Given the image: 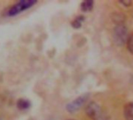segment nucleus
Segmentation results:
<instances>
[{
	"instance_id": "9d476101",
	"label": "nucleus",
	"mask_w": 133,
	"mask_h": 120,
	"mask_svg": "<svg viewBox=\"0 0 133 120\" xmlns=\"http://www.w3.org/2000/svg\"><path fill=\"white\" fill-rule=\"evenodd\" d=\"M126 45L128 48V50L133 55V34H130L128 36V38L126 42Z\"/></svg>"
},
{
	"instance_id": "20e7f679",
	"label": "nucleus",
	"mask_w": 133,
	"mask_h": 120,
	"mask_svg": "<svg viewBox=\"0 0 133 120\" xmlns=\"http://www.w3.org/2000/svg\"><path fill=\"white\" fill-rule=\"evenodd\" d=\"M85 114L92 120H99L102 115V111L100 105L95 102H89L85 107Z\"/></svg>"
},
{
	"instance_id": "f03ea898",
	"label": "nucleus",
	"mask_w": 133,
	"mask_h": 120,
	"mask_svg": "<svg viewBox=\"0 0 133 120\" xmlns=\"http://www.w3.org/2000/svg\"><path fill=\"white\" fill-rule=\"evenodd\" d=\"M128 33L127 27L123 24H117L115 26L113 31V38L114 43L117 46L124 45L128 38Z\"/></svg>"
},
{
	"instance_id": "423d86ee",
	"label": "nucleus",
	"mask_w": 133,
	"mask_h": 120,
	"mask_svg": "<svg viewBox=\"0 0 133 120\" xmlns=\"http://www.w3.org/2000/svg\"><path fill=\"white\" fill-rule=\"evenodd\" d=\"M31 103L29 100L25 99V98H20L17 101V107L18 109L21 111H25L28 110L31 108Z\"/></svg>"
},
{
	"instance_id": "f257e3e1",
	"label": "nucleus",
	"mask_w": 133,
	"mask_h": 120,
	"mask_svg": "<svg viewBox=\"0 0 133 120\" xmlns=\"http://www.w3.org/2000/svg\"><path fill=\"white\" fill-rule=\"evenodd\" d=\"M36 3V0H21L8 10L6 15L8 17H15L21 13L31 8Z\"/></svg>"
},
{
	"instance_id": "f8f14e48",
	"label": "nucleus",
	"mask_w": 133,
	"mask_h": 120,
	"mask_svg": "<svg viewBox=\"0 0 133 120\" xmlns=\"http://www.w3.org/2000/svg\"><path fill=\"white\" fill-rule=\"evenodd\" d=\"M68 120H74V119H68Z\"/></svg>"
},
{
	"instance_id": "9b49d317",
	"label": "nucleus",
	"mask_w": 133,
	"mask_h": 120,
	"mask_svg": "<svg viewBox=\"0 0 133 120\" xmlns=\"http://www.w3.org/2000/svg\"><path fill=\"white\" fill-rule=\"evenodd\" d=\"M119 3L123 5L124 7H128L131 5V1H130V0H121V1H119Z\"/></svg>"
},
{
	"instance_id": "7ed1b4c3",
	"label": "nucleus",
	"mask_w": 133,
	"mask_h": 120,
	"mask_svg": "<svg viewBox=\"0 0 133 120\" xmlns=\"http://www.w3.org/2000/svg\"><path fill=\"white\" fill-rule=\"evenodd\" d=\"M89 98V94H85L83 95H81L73 100L71 102H69L66 105V110L69 113H75L81 109L82 106L85 105L86 101Z\"/></svg>"
},
{
	"instance_id": "0eeeda50",
	"label": "nucleus",
	"mask_w": 133,
	"mask_h": 120,
	"mask_svg": "<svg viewBox=\"0 0 133 120\" xmlns=\"http://www.w3.org/2000/svg\"><path fill=\"white\" fill-rule=\"evenodd\" d=\"M94 2L92 0H85L81 4V10L83 12H89L93 9Z\"/></svg>"
},
{
	"instance_id": "6e6552de",
	"label": "nucleus",
	"mask_w": 133,
	"mask_h": 120,
	"mask_svg": "<svg viewBox=\"0 0 133 120\" xmlns=\"http://www.w3.org/2000/svg\"><path fill=\"white\" fill-rule=\"evenodd\" d=\"M85 20V17L84 16H78L76 18H75L73 20V21L71 22V26L72 27L75 28V29H78L82 27V23Z\"/></svg>"
},
{
	"instance_id": "39448f33",
	"label": "nucleus",
	"mask_w": 133,
	"mask_h": 120,
	"mask_svg": "<svg viewBox=\"0 0 133 120\" xmlns=\"http://www.w3.org/2000/svg\"><path fill=\"white\" fill-rule=\"evenodd\" d=\"M124 116L125 120H133V101L124 105Z\"/></svg>"
},
{
	"instance_id": "1a4fd4ad",
	"label": "nucleus",
	"mask_w": 133,
	"mask_h": 120,
	"mask_svg": "<svg viewBox=\"0 0 133 120\" xmlns=\"http://www.w3.org/2000/svg\"><path fill=\"white\" fill-rule=\"evenodd\" d=\"M124 19H125V17L121 13H114L113 14V21H114L117 24V25L123 24Z\"/></svg>"
}]
</instances>
